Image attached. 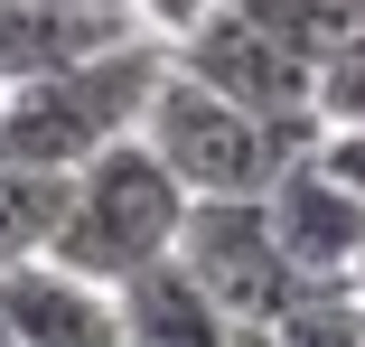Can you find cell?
I'll return each mask as SVG.
<instances>
[{
    "label": "cell",
    "mask_w": 365,
    "mask_h": 347,
    "mask_svg": "<svg viewBox=\"0 0 365 347\" xmlns=\"http://www.w3.org/2000/svg\"><path fill=\"white\" fill-rule=\"evenodd\" d=\"M160 76H169V47L160 38H131V47H103L85 66H66V76L10 85V94H0V151H10L19 169L76 178L94 151H113V141L140 131Z\"/></svg>",
    "instance_id": "cell-1"
},
{
    "label": "cell",
    "mask_w": 365,
    "mask_h": 347,
    "mask_svg": "<svg viewBox=\"0 0 365 347\" xmlns=\"http://www.w3.org/2000/svg\"><path fill=\"white\" fill-rule=\"evenodd\" d=\"M187 206L197 197L169 178V160L131 131V141H113V151H94L76 169V197H66V226H56L47 263H66V272H85V282L122 291L131 272H150V263L178 253Z\"/></svg>",
    "instance_id": "cell-2"
},
{
    "label": "cell",
    "mask_w": 365,
    "mask_h": 347,
    "mask_svg": "<svg viewBox=\"0 0 365 347\" xmlns=\"http://www.w3.org/2000/svg\"><path fill=\"white\" fill-rule=\"evenodd\" d=\"M140 141H150L169 160V178L187 197H272V178L319 151V131L309 122H272V113H244L235 94H215L197 85L187 66L169 56V76L150 94V113H140Z\"/></svg>",
    "instance_id": "cell-3"
},
{
    "label": "cell",
    "mask_w": 365,
    "mask_h": 347,
    "mask_svg": "<svg viewBox=\"0 0 365 347\" xmlns=\"http://www.w3.org/2000/svg\"><path fill=\"white\" fill-rule=\"evenodd\" d=\"M178 263L206 282V301L235 328H281L300 310V291H319V282H300V263L281 253L262 197H197L187 235H178Z\"/></svg>",
    "instance_id": "cell-4"
},
{
    "label": "cell",
    "mask_w": 365,
    "mask_h": 347,
    "mask_svg": "<svg viewBox=\"0 0 365 347\" xmlns=\"http://www.w3.org/2000/svg\"><path fill=\"white\" fill-rule=\"evenodd\" d=\"M169 56L187 66L197 85L235 94L244 113H272V122H309V131H328V122H319V76H328V66L300 56L290 38H272L262 19H244L235 0H225V10H215L187 47H169Z\"/></svg>",
    "instance_id": "cell-5"
},
{
    "label": "cell",
    "mask_w": 365,
    "mask_h": 347,
    "mask_svg": "<svg viewBox=\"0 0 365 347\" xmlns=\"http://www.w3.org/2000/svg\"><path fill=\"white\" fill-rule=\"evenodd\" d=\"M0 328L19 347H122V291L38 253V263L0 272Z\"/></svg>",
    "instance_id": "cell-6"
},
{
    "label": "cell",
    "mask_w": 365,
    "mask_h": 347,
    "mask_svg": "<svg viewBox=\"0 0 365 347\" xmlns=\"http://www.w3.org/2000/svg\"><path fill=\"white\" fill-rule=\"evenodd\" d=\"M272 235H281V253L300 263V282H356V253H365V206L300 151L281 178H272Z\"/></svg>",
    "instance_id": "cell-7"
},
{
    "label": "cell",
    "mask_w": 365,
    "mask_h": 347,
    "mask_svg": "<svg viewBox=\"0 0 365 347\" xmlns=\"http://www.w3.org/2000/svg\"><path fill=\"white\" fill-rule=\"evenodd\" d=\"M150 38L122 10H66V0H0V94L10 85H38V76H66L103 47H131Z\"/></svg>",
    "instance_id": "cell-8"
},
{
    "label": "cell",
    "mask_w": 365,
    "mask_h": 347,
    "mask_svg": "<svg viewBox=\"0 0 365 347\" xmlns=\"http://www.w3.org/2000/svg\"><path fill=\"white\" fill-rule=\"evenodd\" d=\"M122 347H235V319L206 301V282L169 253L122 282Z\"/></svg>",
    "instance_id": "cell-9"
},
{
    "label": "cell",
    "mask_w": 365,
    "mask_h": 347,
    "mask_svg": "<svg viewBox=\"0 0 365 347\" xmlns=\"http://www.w3.org/2000/svg\"><path fill=\"white\" fill-rule=\"evenodd\" d=\"M66 197H76V178L0 160V272H10V263H38V253L56 244V226H66Z\"/></svg>",
    "instance_id": "cell-10"
},
{
    "label": "cell",
    "mask_w": 365,
    "mask_h": 347,
    "mask_svg": "<svg viewBox=\"0 0 365 347\" xmlns=\"http://www.w3.org/2000/svg\"><path fill=\"white\" fill-rule=\"evenodd\" d=\"M272 338H281V347H365V301H356V282L300 291V310H290Z\"/></svg>",
    "instance_id": "cell-11"
},
{
    "label": "cell",
    "mask_w": 365,
    "mask_h": 347,
    "mask_svg": "<svg viewBox=\"0 0 365 347\" xmlns=\"http://www.w3.org/2000/svg\"><path fill=\"white\" fill-rule=\"evenodd\" d=\"M309 160H319V169H328V178H337V188H346L356 206H365V122H328Z\"/></svg>",
    "instance_id": "cell-12"
},
{
    "label": "cell",
    "mask_w": 365,
    "mask_h": 347,
    "mask_svg": "<svg viewBox=\"0 0 365 347\" xmlns=\"http://www.w3.org/2000/svg\"><path fill=\"white\" fill-rule=\"evenodd\" d=\"M215 10H225V0H131V19L150 29L160 47H187V38H197V29H206Z\"/></svg>",
    "instance_id": "cell-13"
},
{
    "label": "cell",
    "mask_w": 365,
    "mask_h": 347,
    "mask_svg": "<svg viewBox=\"0 0 365 347\" xmlns=\"http://www.w3.org/2000/svg\"><path fill=\"white\" fill-rule=\"evenodd\" d=\"M235 347H281V338L272 328H235Z\"/></svg>",
    "instance_id": "cell-14"
},
{
    "label": "cell",
    "mask_w": 365,
    "mask_h": 347,
    "mask_svg": "<svg viewBox=\"0 0 365 347\" xmlns=\"http://www.w3.org/2000/svg\"><path fill=\"white\" fill-rule=\"evenodd\" d=\"M66 10H122V19H131V0H66Z\"/></svg>",
    "instance_id": "cell-15"
},
{
    "label": "cell",
    "mask_w": 365,
    "mask_h": 347,
    "mask_svg": "<svg viewBox=\"0 0 365 347\" xmlns=\"http://www.w3.org/2000/svg\"><path fill=\"white\" fill-rule=\"evenodd\" d=\"M356 301H365V253H356Z\"/></svg>",
    "instance_id": "cell-16"
},
{
    "label": "cell",
    "mask_w": 365,
    "mask_h": 347,
    "mask_svg": "<svg viewBox=\"0 0 365 347\" xmlns=\"http://www.w3.org/2000/svg\"><path fill=\"white\" fill-rule=\"evenodd\" d=\"M0 347H19V338H10V328H0Z\"/></svg>",
    "instance_id": "cell-17"
},
{
    "label": "cell",
    "mask_w": 365,
    "mask_h": 347,
    "mask_svg": "<svg viewBox=\"0 0 365 347\" xmlns=\"http://www.w3.org/2000/svg\"><path fill=\"white\" fill-rule=\"evenodd\" d=\"M0 160H10V151H0Z\"/></svg>",
    "instance_id": "cell-18"
}]
</instances>
